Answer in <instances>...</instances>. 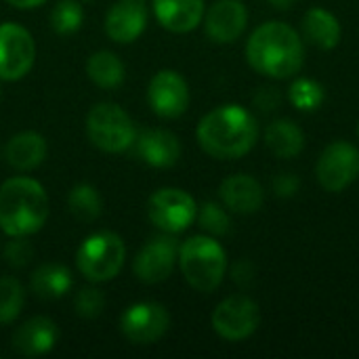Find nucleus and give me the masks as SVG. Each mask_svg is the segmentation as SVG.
I'll list each match as a JSON object with an SVG mask.
<instances>
[{"instance_id": "obj_1", "label": "nucleus", "mask_w": 359, "mask_h": 359, "mask_svg": "<svg viewBox=\"0 0 359 359\" xmlns=\"http://www.w3.org/2000/svg\"><path fill=\"white\" fill-rule=\"evenodd\" d=\"M200 147L217 160L246 156L259 139L257 118L242 105L227 103L208 111L196 128Z\"/></svg>"}, {"instance_id": "obj_2", "label": "nucleus", "mask_w": 359, "mask_h": 359, "mask_svg": "<svg viewBox=\"0 0 359 359\" xmlns=\"http://www.w3.org/2000/svg\"><path fill=\"white\" fill-rule=\"evenodd\" d=\"M246 59L255 72L284 80L301 72L305 44L292 25L267 21L250 34L246 42Z\"/></svg>"}, {"instance_id": "obj_3", "label": "nucleus", "mask_w": 359, "mask_h": 359, "mask_svg": "<svg viewBox=\"0 0 359 359\" xmlns=\"http://www.w3.org/2000/svg\"><path fill=\"white\" fill-rule=\"evenodd\" d=\"M48 219V196L29 177H13L0 187V229L11 236L38 233Z\"/></svg>"}, {"instance_id": "obj_4", "label": "nucleus", "mask_w": 359, "mask_h": 359, "mask_svg": "<svg viewBox=\"0 0 359 359\" xmlns=\"http://www.w3.org/2000/svg\"><path fill=\"white\" fill-rule=\"evenodd\" d=\"M185 282L198 292H212L227 271V255L212 236H194L179 246L177 259Z\"/></svg>"}, {"instance_id": "obj_5", "label": "nucleus", "mask_w": 359, "mask_h": 359, "mask_svg": "<svg viewBox=\"0 0 359 359\" xmlns=\"http://www.w3.org/2000/svg\"><path fill=\"white\" fill-rule=\"evenodd\" d=\"M124 259V240L114 231H99L88 236L76 252L78 271L95 284L114 280L120 273Z\"/></svg>"}, {"instance_id": "obj_6", "label": "nucleus", "mask_w": 359, "mask_h": 359, "mask_svg": "<svg viewBox=\"0 0 359 359\" xmlns=\"http://www.w3.org/2000/svg\"><path fill=\"white\" fill-rule=\"evenodd\" d=\"M88 141L107 154H120L130 149L137 130L130 116L116 103H97L86 116Z\"/></svg>"}, {"instance_id": "obj_7", "label": "nucleus", "mask_w": 359, "mask_h": 359, "mask_svg": "<svg viewBox=\"0 0 359 359\" xmlns=\"http://www.w3.org/2000/svg\"><path fill=\"white\" fill-rule=\"evenodd\" d=\"M210 324L221 339L238 343L257 332V328L261 326V309L250 297L233 294L223 299L215 307Z\"/></svg>"}, {"instance_id": "obj_8", "label": "nucleus", "mask_w": 359, "mask_h": 359, "mask_svg": "<svg viewBox=\"0 0 359 359\" xmlns=\"http://www.w3.org/2000/svg\"><path fill=\"white\" fill-rule=\"evenodd\" d=\"M149 221L164 233H181L185 231L198 215L196 200L177 187L158 189L147 202Z\"/></svg>"}, {"instance_id": "obj_9", "label": "nucleus", "mask_w": 359, "mask_h": 359, "mask_svg": "<svg viewBox=\"0 0 359 359\" xmlns=\"http://www.w3.org/2000/svg\"><path fill=\"white\" fill-rule=\"evenodd\" d=\"M316 175L326 191H345L359 177V149L347 141L330 143L318 158Z\"/></svg>"}, {"instance_id": "obj_10", "label": "nucleus", "mask_w": 359, "mask_h": 359, "mask_svg": "<svg viewBox=\"0 0 359 359\" xmlns=\"http://www.w3.org/2000/svg\"><path fill=\"white\" fill-rule=\"evenodd\" d=\"M36 61V44L32 34L13 23H0V80L15 82L29 74Z\"/></svg>"}, {"instance_id": "obj_11", "label": "nucleus", "mask_w": 359, "mask_h": 359, "mask_svg": "<svg viewBox=\"0 0 359 359\" xmlns=\"http://www.w3.org/2000/svg\"><path fill=\"white\" fill-rule=\"evenodd\" d=\"M170 328V313L164 305L154 301H143L130 305L120 320L122 334L135 345L158 343Z\"/></svg>"}, {"instance_id": "obj_12", "label": "nucleus", "mask_w": 359, "mask_h": 359, "mask_svg": "<svg viewBox=\"0 0 359 359\" xmlns=\"http://www.w3.org/2000/svg\"><path fill=\"white\" fill-rule=\"evenodd\" d=\"M179 259V244L172 233L158 236L147 240V244L139 250L133 271L145 284H160L170 278Z\"/></svg>"}, {"instance_id": "obj_13", "label": "nucleus", "mask_w": 359, "mask_h": 359, "mask_svg": "<svg viewBox=\"0 0 359 359\" xmlns=\"http://www.w3.org/2000/svg\"><path fill=\"white\" fill-rule=\"evenodd\" d=\"M147 103L160 118H179L189 107V86L175 69H160L147 88Z\"/></svg>"}, {"instance_id": "obj_14", "label": "nucleus", "mask_w": 359, "mask_h": 359, "mask_svg": "<svg viewBox=\"0 0 359 359\" xmlns=\"http://www.w3.org/2000/svg\"><path fill=\"white\" fill-rule=\"evenodd\" d=\"M248 25V11L242 0H217L204 13L206 36L217 44L236 42Z\"/></svg>"}, {"instance_id": "obj_15", "label": "nucleus", "mask_w": 359, "mask_h": 359, "mask_svg": "<svg viewBox=\"0 0 359 359\" xmlns=\"http://www.w3.org/2000/svg\"><path fill=\"white\" fill-rule=\"evenodd\" d=\"M133 156L154 168H170L181 158L177 135L164 128H145L133 141Z\"/></svg>"}, {"instance_id": "obj_16", "label": "nucleus", "mask_w": 359, "mask_h": 359, "mask_svg": "<svg viewBox=\"0 0 359 359\" xmlns=\"http://www.w3.org/2000/svg\"><path fill=\"white\" fill-rule=\"evenodd\" d=\"M145 0H118L111 4L105 17V32L118 44L135 42L147 25Z\"/></svg>"}, {"instance_id": "obj_17", "label": "nucleus", "mask_w": 359, "mask_h": 359, "mask_svg": "<svg viewBox=\"0 0 359 359\" xmlns=\"http://www.w3.org/2000/svg\"><path fill=\"white\" fill-rule=\"evenodd\" d=\"M223 206L236 215H255L265 202L263 185L250 175H231L219 187Z\"/></svg>"}, {"instance_id": "obj_18", "label": "nucleus", "mask_w": 359, "mask_h": 359, "mask_svg": "<svg viewBox=\"0 0 359 359\" xmlns=\"http://www.w3.org/2000/svg\"><path fill=\"white\" fill-rule=\"evenodd\" d=\"M59 341V328L48 318H32L21 324L13 334V349L25 358L44 355L55 349Z\"/></svg>"}, {"instance_id": "obj_19", "label": "nucleus", "mask_w": 359, "mask_h": 359, "mask_svg": "<svg viewBox=\"0 0 359 359\" xmlns=\"http://www.w3.org/2000/svg\"><path fill=\"white\" fill-rule=\"evenodd\" d=\"M158 23L172 34H187L196 29L206 13L204 0H154Z\"/></svg>"}, {"instance_id": "obj_20", "label": "nucleus", "mask_w": 359, "mask_h": 359, "mask_svg": "<svg viewBox=\"0 0 359 359\" xmlns=\"http://www.w3.org/2000/svg\"><path fill=\"white\" fill-rule=\"evenodd\" d=\"M46 151H48L46 139L34 130H25L8 139L4 147V158L15 170L27 172L44 162Z\"/></svg>"}, {"instance_id": "obj_21", "label": "nucleus", "mask_w": 359, "mask_h": 359, "mask_svg": "<svg viewBox=\"0 0 359 359\" xmlns=\"http://www.w3.org/2000/svg\"><path fill=\"white\" fill-rule=\"evenodd\" d=\"M303 34L305 40H309L313 46L322 50H332L339 46L343 32L339 19L330 11L322 6H313L303 17Z\"/></svg>"}, {"instance_id": "obj_22", "label": "nucleus", "mask_w": 359, "mask_h": 359, "mask_svg": "<svg viewBox=\"0 0 359 359\" xmlns=\"http://www.w3.org/2000/svg\"><path fill=\"white\" fill-rule=\"evenodd\" d=\"M265 145L276 158L290 160L297 158L303 147H305V133L301 130L299 124H294L288 118L273 120L265 128Z\"/></svg>"}, {"instance_id": "obj_23", "label": "nucleus", "mask_w": 359, "mask_h": 359, "mask_svg": "<svg viewBox=\"0 0 359 359\" xmlns=\"http://www.w3.org/2000/svg\"><path fill=\"white\" fill-rule=\"evenodd\" d=\"M32 292L42 301H55L69 292L72 288V273L65 265L59 263H44L40 265L32 280H29Z\"/></svg>"}, {"instance_id": "obj_24", "label": "nucleus", "mask_w": 359, "mask_h": 359, "mask_svg": "<svg viewBox=\"0 0 359 359\" xmlns=\"http://www.w3.org/2000/svg\"><path fill=\"white\" fill-rule=\"evenodd\" d=\"M86 74L99 88H107V90L118 88L126 78L122 59L111 50L93 53L86 61Z\"/></svg>"}, {"instance_id": "obj_25", "label": "nucleus", "mask_w": 359, "mask_h": 359, "mask_svg": "<svg viewBox=\"0 0 359 359\" xmlns=\"http://www.w3.org/2000/svg\"><path fill=\"white\" fill-rule=\"evenodd\" d=\"M67 208L72 217L80 223H93L103 210V200L99 191L88 183H78L67 196Z\"/></svg>"}, {"instance_id": "obj_26", "label": "nucleus", "mask_w": 359, "mask_h": 359, "mask_svg": "<svg viewBox=\"0 0 359 359\" xmlns=\"http://www.w3.org/2000/svg\"><path fill=\"white\" fill-rule=\"evenodd\" d=\"M288 99L301 111H316L324 103L326 90L313 78H297L288 90Z\"/></svg>"}, {"instance_id": "obj_27", "label": "nucleus", "mask_w": 359, "mask_h": 359, "mask_svg": "<svg viewBox=\"0 0 359 359\" xmlns=\"http://www.w3.org/2000/svg\"><path fill=\"white\" fill-rule=\"evenodd\" d=\"M25 303V290L17 278H0V324L17 320Z\"/></svg>"}, {"instance_id": "obj_28", "label": "nucleus", "mask_w": 359, "mask_h": 359, "mask_svg": "<svg viewBox=\"0 0 359 359\" xmlns=\"http://www.w3.org/2000/svg\"><path fill=\"white\" fill-rule=\"evenodd\" d=\"M200 227L212 236V238H223L231 231V219L225 210L223 204H217V202H204L200 208H198V215H196Z\"/></svg>"}, {"instance_id": "obj_29", "label": "nucleus", "mask_w": 359, "mask_h": 359, "mask_svg": "<svg viewBox=\"0 0 359 359\" xmlns=\"http://www.w3.org/2000/svg\"><path fill=\"white\" fill-rule=\"evenodd\" d=\"M48 21H50V27L57 34L67 36V34H74V32L80 29V25L84 21V11L76 0H61L53 8Z\"/></svg>"}, {"instance_id": "obj_30", "label": "nucleus", "mask_w": 359, "mask_h": 359, "mask_svg": "<svg viewBox=\"0 0 359 359\" xmlns=\"http://www.w3.org/2000/svg\"><path fill=\"white\" fill-rule=\"evenodd\" d=\"M74 309L84 320H95L105 309V297L97 288H82L74 299Z\"/></svg>"}, {"instance_id": "obj_31", "label": "nucleus", "mask_w": 359, "mask_h": 359, "mask_svg": "<svg viewBox=\"0 0 359 359\" xmlns=\"http://www.w3.org/2000/svg\"><path fill=\"white\" fill-rule=\"evenodd\" d=\"M36 250L29 244L27 236H17L4 246V259L11 267H25L34 259Z\"/></svg>"}, {"instance_id": "obj_32", "label": "nucleus", "mask_w": 359, "mask_h": 359, "mask_svg": "<svg viewBox=\"0 0 359 359\" xmlns=\"http://www.w3.org/2000/svg\"><path fill=\"white\" fill-rule=\"evenodd\" d=\"M301 189V179L292 172H282L273 179V194L278 198H294Z\"/></svg>"}, {"instance_id": "obj_33", "label": "nucleus", "mask_w": 359, "mask_h": 359, "mask_svg": "<svg viewBox=\"0 0 359 359\" xmlns=\"http://www.w3.org/2000/svg\"><path fill=\"white\" fill-rule=\"evenodd\" d=\"M255 105L263 111H271L273 107L280 105V93L271 86H265V88H259L257 95H255Z\"/></svg>"}, {"instance_id": "obj_34", "label": "nucleus", "mask_w": 359, "mask_h": 359, "mask_svg": "<svg viewBox=\"0 0 359 359\" xmlns=\"http://www.w3.org/2000/svg\"><path fill=\"white\" fill-rule=\"evenodd\" d=\"M252 278H255V265H252L250 261L242 259L240 263L233 265V269H231V280H233L238 286L246 288V286L252 282Z\"/></svg>"}, {"instance_id": "obj_35", "label": "nucleus", "mask_w": 359, "mask_h": 359, "mask_svg": "<svg viewBox=\"0 0 359 359\" xmlns=\"http://www.w3.org/2000/svg\"><path fill=\"white\" fill-rule=\"evenodd\" d=\"M6 4L15 6V8H21V11H29V8H38L42 6L46 0H4Z\"/></svg>"}, {"instance_id": "obj_36", "label": "nucleus", "mask_w": 359, "mask_h": 359, "mask_svg": "<svg viewBox=\"0 0 359 359\" xmlns=\"http://www.w3.org/2000/svg\"><path fill=\"white\" fill-rule=\"evenodd\" d=\"M276 8H280V11H288L297 0H269Z\"/></svg>"}, {"instance_id": "obj_37", "label": "nucleus", "mask_w": 359, "mask_h": 359, "mask_svg": "<svg viewBox=\"0 0 359 359\" xmlns=\"http://www.w3.org/2000/svg\"><path fill=\"white\" fill-rule=\"evenodd\" d=\"M358 137H359V124H358Z\"/></svg>"}]
</instances>
